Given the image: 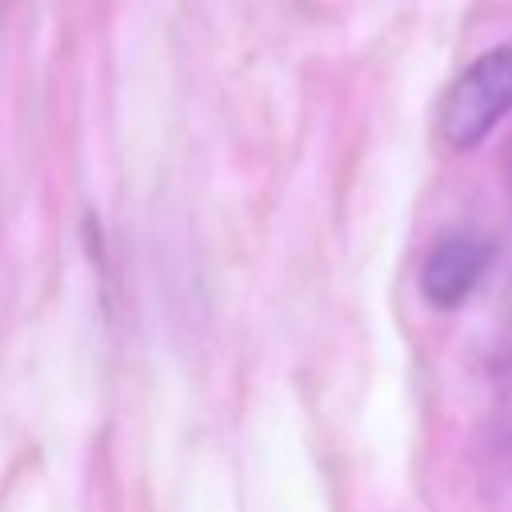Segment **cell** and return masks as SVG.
<instances>
[{
    "label": "cell",
    "instance_id": "cell-1",
    "mask_svg": "<svg viewBox=\"0 0 512 512\" xmlns=\"http://www.w3.org/2000/svg\"><path fill=\"white\" fill-rule=\"evenodd\" d=\"M512 108V44L476 56L444 92L436 132L448 148H476Z\"/></svg>",
    "mask_w": 512,
    "mask_h": 512
},
{
    "label": "cell",
    "instance_id": "cell-2",
    "mask_svg": "<svg viewBox=\"0 0 512 512\" xmlns=\"http://www.w3.org/2000/svg\"><path fill=\"white\" fill-rule=\"evenodd\" d=\"M488 268V244L476 236H444L424 268H420V288L428 296V304L436 308H456L480 280V272Z\"/></svg>",
    "mask_w": 512,
    "mask_h": 512
}]
</instances>
